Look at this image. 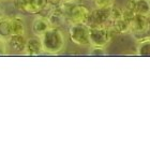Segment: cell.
I'll list each match as a JSON object with an SVG mask.
<instances>
[{"mask_svg": "<svg viewBox=\"0 0 150 150\" xmlns=\"http://www.w3.org/2000/svg\"><path fill=\"white\" fill-rule=\"evenodd\" d=\"M137 55L141 57H150V38L139 40L137 45Z\"/></svg>", "mask_w": 150, "mask_h": 150, "instance_id": "8fae6325", "label": "cell"}, {"mask_svg": "<svg viewBox=\"0 0 150 150\" xmlns=\"http://www.w3.org/2000/svg\"><path fill=\"white\" fill-rule=\"evenodd\" d=\"M25 44L26 40L24 39V35H12V37H9V40H8L9 50H13L15 52H21L24 50Z\"/></svg>", "mask_w": 150, "mask_h": 150, "instance_id": "30bf717a", "label": "cell"}, {"mask_svg": "<svg viewBox=\"0 0 150 150\" xmlns=\"http://www.w3.org/2000/svg\"><path fill=\"white\" fill-rule=\"evenodd\" d=\"M128 9L134 14L138 15H149L150 0H130Z\"/></svg>", "mask_w": 150, "mask_h": 150, "instance_id": "8992f818", "label": "cell"}, {"mask_svg": "<svg viewBox=\"0 0 150 150\" xmlns=\"http://www.w3.org/2000/svg\"><path fill=\"white\" fill-rule=\"evenodd\" d=\"M8 50H9V47H8V40H6V38L0 37V56L8 54Z\"/></svg>", "mask_w": 150, "mask_h": 150, "instance_id": "5bb4252c", "label": "cell"}, {"mask_svg": "<svg viewBox=\"0 0 150 150\" xmlns=\"http://www.w3.org/2000/svg\"><path fill=\"white\" fill-rule=\"evenodd\" d=\"M25 26L22 18L0 19V37L8 38L12 35H24Z\"/></svg>", "mask_w": 150, "mask_h": 150, "instance_id": "7a4b0ae2", "label": "cell"}, {"mask_svg": "<svg viewBox=\"0 0 150 150\" xmlns=\"http://www.w3.org/2000/svg\"><path fill=\"white\" fill-rule=\"evenodd\" d=\"M89 40L92 46L104 47L110 40L108 29L102 26L90 27L89 29Z\"/></svg>", "mask_w": 150, "mask_h": 150, "instance_id": "277c9868", "label": "cell"}, {"mask_svg": "<svg viewBox=\"0 0 150 150\" xmlns=\"http://www.w3.org/2000/svg\"><path fill=\"white\" fill-rule=\"evenodd\" d=\"M48 0H16L19 10L28 13H38L46 6Z\"/></svg>", "mask_w": 150, "mask_h": 150, "instance_id": "5b68a950", "label": "cell"}, {"mask_svg": "<svg viewBox=\"0 0 150 150\" xmlns=\"http://www.w3.org/2000/svg\"><path fill=\"white\" fill-rule=\"evenodd\" d=\"M89 29L90 27L85 23H73L72 26L70 27V38L73 41V43L81 46L90 45Z\"/></svg>", "mask_w": 150, "mask_h": 150, "instance_id": "3957f363", "label": "cell"}, {"mask_svg": "<svg viewBox=\"0 0 150 150\" xmlns=\"http://www.w3.org/2000/svg\"><path fill=\"white\" fill-rule=\"evenodd\" d=\"M39 38L43 52L48 54H58L63 50L66 44V37L58 27H50Z\"/></svg>", "mask_w": 150, "mask_h": 150, "instance_id": "6da1fadb", "label": "cell"}, {"mask_svg": "<svg viewBox=\"0 0 150 150\" xmlns=\"http://www.w3.org/2000/svg\"><path fill=\"white\" fill-rule=\"evenodd\" d=\"M50 27H52V25H50L48 18L43 17V16H37L33 19V23H32V30H33V33L37 37L42 35Z\"/></svg>", "mask_w": 150, "mask_h": 150, "instance_id": "52a82bcc", "label": "cell"}, {"mask_svg": "<svg viewBox=\"0 0 150 150\" xmlns=\"http://www.w3.org/2000/svg\"><path fill=\"white\" fill-rule=\"evenodd\" d=\"M1 1H6V0H1Z\"/></svg>", "mask_w": 150, "mask_h": 150, "instance_id": "9a60e30c", "label": "cell"}, {"mask_svg": "<svg viewBox=\"0 0 150 150\" xmlns=\"http://www.w3.org/2000/svg\"><path fill=\"white\" fill-rule=\"evenodd\" d=\"M94 3L99 9H107L112 6L114 0H94Z\"/></svg>", "mask_w": 150, "mask_h": 150, "instance_id": "4fadbf2b", "label": "cell"}, {"mask_svg": "<svg viewBox=\"0 0 150 150\" xmlns=\"http://www.w3.org/2000/svg\"><path fill=\"white\" fill-rule=\"evenodd\" d=\"M70 17L73 23H84L89 17V11L84 6H76L71 10Z\"/></svg>", "mask_w": 150, "mask_h": 150, "instance_id": "9c48e42d", "label": "cell"}, {"mask_svg": "<svg viewBox=\"0 0 150 150\" xmlns=\"http://www.w3.org/2000/svg\"><path fill=\"white\" fill-rule=\"evenodd\" d=\"M48 21H50L52 27H58L62 24L63 18H64V15H63L62 12H59V11H55L52 14H50V16L47 17Z\"/></svg>", "mask_w": 150, "mask_h": 150, "instance_id": "7c38bea8", "label": "cell"}, {"mask_svg": "<svg viewBox=\"0 0 150 150\" xmlns=\"http://www.w3.org/2000/svg\"><path fill=\"white\" fill-rule=\"evenodd\" d=\"M26 55H39V54L43 53V48H42V44H41L40 38H32L26 41L25 48H24Z\"/></svg>", "mask_w": 150, "mask_h": 150, "instance_id": "ba28073f", "label": "cell"}]
</instances>
